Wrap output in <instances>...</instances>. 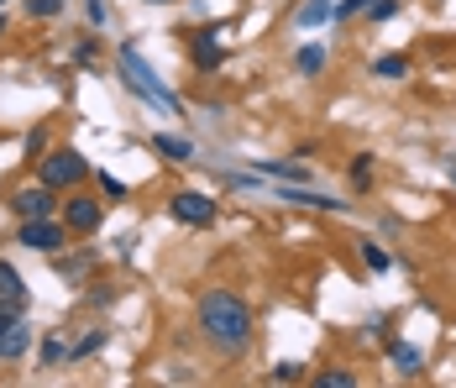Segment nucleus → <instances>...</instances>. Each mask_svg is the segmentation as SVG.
Masks as SVG:
<instances>
[{"mask_svg": "<svg viewBox=\"0 0 456 388\" xmlns=\"http://www.w3.org/2000/svg\"><path fill=\"white\" fill-rule=\"evenodd\" d=\"M257 173L283 178V184H305V178H310V169H305V163H283V158H263V163H257Z\"/></svg>", "mask_w": 456, "mask_h": 388, "instance_id": "nucleus-15", "label": "nucleus"}, {"mask_svg": "<svg viewBox=\"0 0 456 388\" xmlns=\"http://www.w3.org/2000/svg\"><path fill=\"white\" fill-rule=\"evenodd\" d=\"M357 384V373H346V367H330V373H315V388H352Z\"/></svg>", "mask_w": 456, "mask_h": 388, "instance_id": "nucleus-19", "label": "nucleus"}, {"mask_svg": "<svg viewBox=\"0 0 456 388\" xmlns=\"http://www.w3.org/2000/svg\"><path fill=\"white\" fill-rule=\"evenodd\" d=\"M330 16H336V5H330V0H305V5L294 11V27H305V32H310V27H320V21H330Z\"/></svg>", "mask_w": 456, "mask_h": 388, "instance_id": "nucleus-16", "label": "nucleus"}, {"mask_svg": "<svg viewBox=\"0 0 456 388\" xmlns=\"http://www.w3.org/2000/svg\"><path fill=\"white\" fill-rule=\"evenodd\" d=\"M90 173V158H79L74 147H53L37 158V178L47 189H79V178Z\"/></svg>", "mask_w": 456, "mask_h": 388, "instance_id": "nucleus-3", "label": "nucleus"}, {"mask_svg": "<svg viewBox=\"0 0 456 388\" xmlns=\"http://www.w3.org/2000/svg\"><path fill=\"white\" fill-rule=\"evenodd\" d=\"M100 346H105V331H90L85 342H74V346H69V362H79V357H94Z\"/></svg>", "mask_w": 456, "mask_h": 388, "instance_id": "nucleus-20", "label": "nucleus"}, {"mask_svg": "<svg viewBox=\"0 0 456 388\" xmlns=\"http://www.w3.org/2000/svg\"><path fill=\"white\" fill-rule=\"evenodd\" d=\"M58 268H63L69 278H79V273H90V268H94V252H79V258H58Z\"/></svg>", "mask_w": 456, "mask_h": 388, "instance_id": "nucleus-25", "label": "nucleus"}, {"mask_svg": "<svg viewBox=\"0 0 456 388\" xmlns=\"http://www.w3.org/2000/svg\"><path fill=\"white\" fill-rule=\"evenodd\" d=\"M94 53H100V47H94V37H85V43L74 47V63H79V69H90V63H94Z\"/></svg>", "mask_w": 456, "mask_h": 388, "instance_id": "nucleus-28", "label": "nucleus"}, {"mask_svg": "<svg viewBox=\"0 0 456 388\" xmlns=\"http://www.w3.org/2000/svg\"><path fill=\"white\" fill-rule=\"evenodd\" d=\"M90 21L94 27H105V0H90Z\"/></svg>", "mask_w": 456, "mask_h": 388, "instance_id": "nucleus-31", "label": "nucleus"}, {"mask_svg": "<svg viewBox=\"0 0 456 388\" xmlns=\"http://www.w3.org/2000/svg\"><path fill=\"white\" fill-rule=\"evenodd\" d=\"M58 362H69V346L58 342V336H47L43 342V367H58Z\"/></svg>", "mask_w": 456, "mask_h": 388, "instance_id": "nucleus-24", "label": "nucleus"}, {"mask_svg": "<svg viewBox=\"0 0 456 388\" xmlns=\"http://www.w3.org/2000/svg\"><path fill=\"white\" fill-rule=\"evenodd\" d=\"M27 284H21V273L11 268V262H0V310H27Z\"/></svg>", "mask_w": 456, "mask_h": 388, "instance_id": "nucleus-9", "label": "nucleus"}, {"mask_svg": "<svg viewBox=\"0 0 456 388\" xmlns=\"http://www.w3.org/2000/svg\"><path fill=\"white\" fill-rule=\"evenodd\" d=\"M100 200H85V194H74L69 205H63V226L74 231V236H90V231H100Z\"/></svg>", "mask_w": 456, "mask_h": 388, "instance_id": "nucleus-8", "label": "nucleus"}, {"mask_svg": "<svg viewBox=\"0 0 456 388\" xmlns=\"http://www.w3.org/2000/svg\"><path fill=\"white\" fill-rule=\"evenodd\" d=\"M0 5H5V0H0Z\"/></svg>", "mask_w": 456, "mask_h": 388, "instance_id": "nucleus-34", "label": "nucleus"}, {"mask_svg": "<svg viewBox=\"0 0 456 388\" xmlns=\"http://www.w3.org/2000/svg\"><path fill=\"white\" fill-rule=\"evenodd\" d=\"M58 11H63V0H27V16L32 21H53Z\"/></svg>", "mask_w": 456, "mask_h": 388, "instance_id": "nucleus-22", "label": "nucleus"}, {"mask_svg": "<svg viewBox=\"0 0 456 388\" xmlns=\"http://www.w3.org/2000/svg\"><path fill=\"white\" fill-rule=\"evenodd\" d=\"M325 63H330V53H325L320 43H305L299 53H294V74H305V79H315Z\"/></svg>", "mask_w": 456, "mask_h": 388, "instance_id": "nucleus-14", "label": "nucleus"}, {"mask_svg": "<svg viewBox=\"0 0 456 388\" xmlns=\"http://www.w3.org/2000/svg\"><path fill=\"white\" fill-rule=\"evenodd\" d=\"M357 252H362V262H367V268H372V273H388V252H383V247H378L372 236H367V242H362V247H357Z\"/></svg>", "mask_w": 456, "mask_h": 388, "instance_id": "nucleus-18", "label": "nucleus"}, {"mask_svg": "<svg viewBox=\"0 0 456 388\" xmlns=\"http://www.w3.org/2000/svg\"><path fill=\"white\" fill-rule=\"evenodd\" d=\"M43 153H47V131L37 127L32 136H27V158H43Z\"/></svg>", "mask_w": 456, "mask_h": 388, "instance_id": "nucleus-29", "label": "nucleus"}, {"mask_svg": "<svg viewBox=\"0 0 456 388\" xmlns=\"http://www.w3.org/2000/svg\"><path fill=\"white\" fill-rule=\"evenodd\" d=\"M100 189H105V194H110V200H126V184H121V178H116V173H100Z\"/></svg>", "mask_w": 456, "mask_h": 388, "instance_id": "nucleus-27", "label": "nucleus"}, {"mask_svg": "<svg viewBox=\"0 0 456 388\" xmlns=\"http://www.w3.org/2000/svg\"><path fill=\"white\" fill-rule=\"evenodd\" d=\"M189 53H194V63H200V69H205V74H210V69H221V63H226V47L216 43V32H200V37H194V47H189Z\"/></svg>", "mask_w": 456, "mask_h": 388, "instance_id": "nucleus-13", "label": "nucleus"}, {"mask_svg": "<svg viewBox=\"0 0 456 388\" xmlns=\"http://www.w3.org/2000/svg\"><path fill=\"white\" fill-rule=\"evenodd\" d=\"M268 378H273V384H305V362H278Z\"/></svg>", "mask_w": 456, "mask_h": 388, "instance_id": "nucleus-21", "label": "nucleus"}, {"mask_svg": "<svg viewBox=\"0 0 456 388\" xmlns=\"http://www.w3.org/2000/svg\"><path fill=\"white\" fill-rule=\"evenodd\" d=\"M168 211H174V220H183V226H210V220H216V200H210L205 189H183V194L168 200Z\"/></svg>", "mask_w": 456, "mask_h": 388, "instance_id": "nucleus-7", "label": "nucleus"}, {"mask_svg": "<svg viewBox=\"0 0 456 388\" xmlns=\"http://www.w3.org/2000/svg\"><path fill=\"white\" fill-rule=\"evenodd\" d=\"M0 32H5V16H0Z\"/></svg>", "mask_w": 456, "mask_h": 388, "instance_id": "nucleus-33", "label": "nucleus"}, {"mask_svg": "<svg viewBox=\"0 0 456 388\" xmlns=\"http://www.w3.org/2000/svg\"><path fill=\"white\" fill-rule=\"evenodd\" d=\"M388 357H394V373H404V378H419L425 373V351L414 342H388Z\"/></svg>", "mask_w": 456, "mask_h": 388, "instance_id": "nucleus-12", "label": "nucleus"}, {"mask_svg": "<svg viewBox=\"0 0 456 388\" xmlns=\"http://www.w3.org/2000/svg\"><path fill=\"white\" fill-rule=\"evenodd\" d=\"M367 5H372V0H341V5H336V21H346V16H357V11H367Z\"/></svg>", "mask_w": 456, "mask_h": 388, "instance_id": "nucleus-30", "label": "nucleus"}, {"mask_svg": "<svg viewBox=\"0 0 456 388\" xmlns=\"http://www.w3.org/2000/svg\"><path fill=\"white\" fill-rule=\"evenodd\" d=\"M278 200H289V205H310V211H346V200H336V194H315V189H299V184H283Z\"/></svg>", "mask_w": 456, "mask_h": 388, "instance_id": "nucleus-10", "label": "nucleus"}, {"mask_svg": "<svg viewBox=\"0 0 456 388\" xmlns=\"http://www.w3.org/2000/svg\"><path fill=\"white\" fill-rule=\"evenodd\" d=\"M121 85H132L142 100L152 105V111H163V116H183V100H179V95H174L168 85H163L152 69H147V58H142L132 43L121 47Z\"/></svg>", "mask_w": 456, "mask_h": 388, "instance_id": "nucleus-2", "label": "nucleus"}, {"mask_svg": "<svg viewBox=\"0 0 456 388\" xmlns=\"http://www.w3.org/2000/svg\"><path fill=\"white\" fill-rule=\"evenodd\" d=\"M352 184H357V189L372 184V153H357V158H352Z\"/></svg>", "mask_w": 456, "mask_h": 388, "instance_id": "nucleus-23", "label": "nucleus"}, {"mask_svg": "<svg viewBox=\"0 0 456 388\" xmlns=\"http://www.w3.org/2000/svg\"><path fill=\"white\" fill-rule=\"evenodd\" d=\"M200 336L221 357H241L252 346V304L231 289H205L200 294Z\"/></svg>", "mask_w": 456, "mask_h": 388, "instance_id": "nucleus-1", "label": "nucleus"}, {"mask_svg": "<svg viewBox=\"0 0 456 388\" xmlns=\"http://www.w3.org/2000/svg\"><path fill=\"white\" fill-rule=\"evenodd\" d=\"M16 242H21L27 252H47V258H58V252H63V242H69V226H63V220H53V216H43V220H21Z\"/></svg>", "mask_w": 456, "mask_h": 388, "instance_id": "nucleus-4", "label": "nucleus"}, {"mask_svg": "<svg viewBox=\"0 0 456 388\" xmlns=\"http://www.w3.org/2000/svg\"><path fill=\"white\" fill-rule=\"evenodd\" d=\"M372 74H378V79H404V74H410V58H404V53H388V58L372 63Z\"/></svg>", "mask_w": 456, "mask_h": 388, "instance_id": "nucleus-17", "label": "nucleus"}, {"mask_svg": "<svg viewBox=\"0 0 456 388\" xmlns=\"http://www.w3.org/2000/svg\"><path fill=\"white\" fill-rule=\"evenodd\" d=\"M32 351V326L21 310H0V362H21Z\"/></svg>", "mask_w": 456, "mask_h": 388, "instance_id": "nucleus-6", "label": "nucleus"}, {"mask_svg": "<svg viewBox=\"0 0 456 388\" xmlns=\"http://www.w3.org/2000/svg\"><path fill=\"white\" fill-rule=\"evenodd\" d=\"M147 5H168V0H147Z\"/></svg>", "mask_w": 456, "mask_h": 388, "instance_id": "nucleus-32", "label": "nucleus"}, {"mask_svg": "<svg viewBox=\"0 0 456 388\" xmlns=\"http://www.w3.org/2000/svg\"><path fill=\"white\" fill-rule=\"evenodd\" d=\"M58 189H47L43 178L37 184H21L16 194H11V216L16 220H43V216H58V200H53Z\"/></svg>", "mask_w": 456, "mask_h": 388, "instance_id": "nucleus-5", "label": "nucleus"}, {"mask_svg": "<svg viewBox=\"0 0 456 388\" xmlns=\"http://www.w3.org/2000/svg\"><path fill=\"white\" fill-rule=\"evenodd\" d=\"M367 16H372V21H394V16H399V0H372Z\"/></svg>", "mask_w": 456, "mask_h": 388, "instance_id": "nucleus-26", "label": "nucleus"}, {"mask_svg": "<svg viewBox=\"0 0 456 388\" xmlns=\"http://www.w3.org/2000/svg\"><path fill=\"white\" fill-rule=\"evenodd\" d=\"M152 153L168 158V163H194V142L189 136H174V131H158L152 136Z\"/></svg>", "mask_w": 456, "mask_h": 388, "instance_id": "nucleus-11", "label": "nucleus"}]
</instances>
